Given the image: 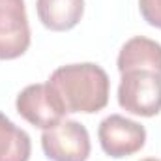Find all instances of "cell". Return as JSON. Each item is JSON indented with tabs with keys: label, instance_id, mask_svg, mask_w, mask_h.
<instances>
[{
	"label": "cell",
	"instance_id": "obj_11",
	"mask_svg": "<svg viewBox=\"0 0 161 161\" xmlns=\"http://www.w3.org/2000/svg\"><path fill=\"white\" fill-rule=\"evenodd\" d=\"M141 161H161V159H156V158H146V159H141Z\"/></svg>",
	"mask_w": 161,
	"mask_h": 161
},
{
	"label": "cell",
	"instance_id": "obj_3",
	"mask_svg": "<svg viewBox=\"0 0 161 161\" xmlns=\"http://www.w3.org/2000/svg\"><path fill=\"white\" fill-rule=\"evenodd\" d=\"M41 148L53 161H86L90 156L88 129L77 120H62L43 131Z\"/></svg>",
	"mask_w": 161,
	"mask_h": 161
},
{
	"label": "cell",
	"instance_id": "obj_2",
	"mask_svg": "<svg viewBox=\"0 0 161 161\" xmlns=\"http://www.w3.org/2000/svg\"><path fill=\"white\" fill-rule=\"evenodd\" d=\"M118 103L124 111L137 116H156L161 111V75L146 69L122 73Z\"/></svg>",
	"mask_w": 161,
	"mask_h": 161
},
{
	"label": "cell",
	"instance_id": "obj_10",
	"mask_svg": "<svg viewBox=\"0 0 161 161\" xmlns=\"http://www.w3.org/2000/svg\"><path fill=\"white\" fill-rule=\"evenodd\" d=\"M139 9L150 26L161 30V0H139Z\"/></svg>",
	"mask_w": 161,
	"mask_h": 161
},
{
	"label": "cell",
	"instance_id": "obj_6",
	"mask_svg": "<svg viewBox=\"0 0 161 161\" xmlns=\"http://www.w3.org/2000/svg\"><path fill=\"white\" fill-rule=\"evenodd\" d=\"M30 47L25 0H0V60H13Z\"/></svg>",
	"mask_w": 161,
	"mask_h": 161
},
{
	"label": "cell",
	"instance_id": "obj_8",
	"mask_svg": "<svg viewBox=\"0 0 161 161\" xmlns=\"http://www.w3.org/2000/svg\"><path fill=\"white\" fill-rule=\"evenodd\" d=\"M36 9L45 28L64 32L79 25L84 13V0H38Z\"/></svg>",
	"mask_w": 161,
	"mask_h": 161
},
{
	"label": "cell",
	"instance_id": "obj_7",
	"mask_svg": "<svg viewBox=\"0 0 161 161\" xmlns=\"http://www.w3.org/2000/svg\"><path fill=\"white\" fill-rule=\"evenodd\" d=\"M116 66L120 73L133 69H146L161 75V45L150 38L135 36L124 43Z\"/></svg>",
	"mask_w": 161,
	"mask_h": 161
},
{
	"label": "cell",
	"instance_id": "obj_5",
	"mask_svg": "<svg viewBox=\"0 0 161 161\" xmlns=\"http://www.w3.org/2000/svg\"><path fill=\"white\" fill-rule=\"evenodd\" d=\"M99 144L103 152L114 159L137 154L146 142V129L139 122L122 114H111L99 124Z\"/></svg>",
	"mask_w": 161,
	"mask_h": 161
},
{
	"label": "cell",
	"instance_id": "obj_1",
	"mask_svg": "<svg viewBox=\"0 0 161 161\" xmlns=\"http://www.w3.org/2000/svg\"><path fill=\"white\" fill-rule=\"evenodd\" d=\"M49 86L58 94L66 113L94 114L107 107L111 80L107 71L92 62L69 64L53 71Z\"/></svg>",
	"mask_w": 161,
	"mask_h": 161
},
{
	"label": "cell",
	"instance_id": "obj_4",
	"mask_svg": "<svg viewBox=\"0 0 161 161\" xmlns=\"http://www.w3.org/2000/svg\"><path fill=\"white\" fill-rule=\"evenodd\" d=\"M15 107H17V113L25 120L43 131L60 124L68 114L58 94L49 86V82L26 86L17 96Z\"/></svg>",
	"mask_w": 161,
	"mask_h": 161
},
{
	"label": "cell",
	"instance_id": "obj_9",
	"mask_svg": "<svg viewBox=\"0 0 161 161\" xmlns=\"http://www.w3.org/2000/svg\"><path fill=\"white\" fill-rule=\"evenodd\" d=\"M32 152L30 137L0 113V161H28Z\"/></svg>",
	"mask_w": 161,
	"mask_h": 161
}]
</instances>
